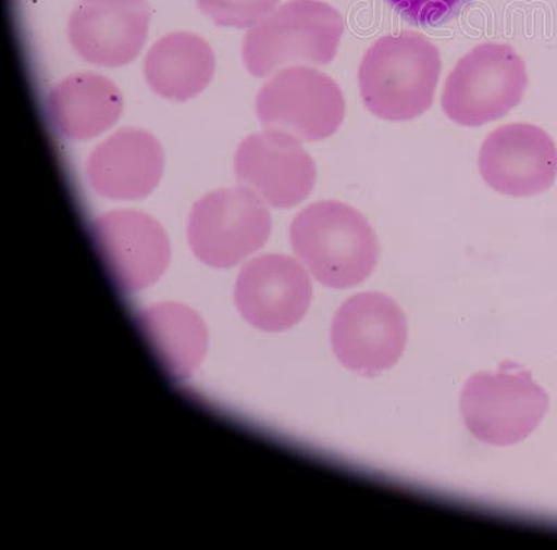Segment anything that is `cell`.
I'll list each match as a JSON object with an SVG mask.
<instances>
[{
    "instance_id": "obj_1",
    "label": "cell",
    "mask_w": 557,
    "mask_h": 550,
    "mask_svg": "<svg viewBox=\"0 0 557 550\" xmlns=\"http://www.w3.org/2000/svg\"><path fill=\"white\" fill-rule=\"evenodd\" d=\"M441 53L421 34L386 36L368 49L358 82L368 111L389 122H409L434 103Z\"/></svg>"
},
{
    "instance_id": "obj_2",
    "label": "cell",
    "mask_w": 557,
    "mask_h": 550,
    "mask_svg": "<svg viewBox=\"0 0 557 550\" xmlns=\"http://www.w3.org/2000/svg\"><path fill=\"white\" fill-rule=\"evenodd\" d=\"M290 240L315 279L332 289L362 284L380 258V242L370 222L339 201L315 202L298 213Z\"/></svg>"
},
{
    "instance_id": "obj_3",
    "label": "cell",
    "mask_w": 557,
    "mask_h": 550,
    "mask_svg": "<svg viewBox=\"0 0 557 550\" xmlns=\"http://www.w3.org/2000/svg\"><path fill=\"white\" fill-rule=\"evenodd\" d=\"M345 22L320 0H290L253 26L243 42V61L256 77L295 64L326 66L337 53Z\"/></svg>"
},
{
    "instance_id": "obj_4",
    "label": "cell",
    "mask_w": 557,
    "mask_h": 550,
    "mask_svg": "<svg viewBox=\"0 0 557 550\" xmlns=\"http://www.w3.org/2000/svg\"><path fill=\"white\" fill-rule=\"evenodd\" d=\"M460 408L474 438L510 446L534 433L548 411L549 399L529 371L506 361L495 373L475 374L466 382Z\"/></svg>"
},
{
    "instance_id": "obj_5",
    "label": "cell",
    "mask_w": 557,
    "mask_h": 550,
    "mask_svg": "<svg viewBox=\"0 0 557 550\" xmlns=\"http://www.w3.org/2000/svg\"><path fill=\"white\" fill-rule=\"evenodd\" d=\"M527 86L525 63L510 45L482 43L446 78L442 108L457 125L479 127L519 105Z\"/></svg>"
},
{
    "instance_id": "obj_6",
    "label": "cell",
    "mask_w": 557,
    "mask_h": 550,
    "mask_svg": "<svg viewBox=\"0 0 557 550\" xmlns=\"http://www.w3.org/2000/svg\"><path fill=\"white\" fill-rule=\"evenodd\" d=\"M270 211L247 187L209 192L193 207L187 237L203 264L231 267L270 239Z\"/></svg>"
},
{
    "instance_id": "obj_7",
    "label": "cell",
    "mask_w": 557,
    "mask_h": 550,
    "mask_svg": "<svg viewBox=\"0 0 557 550\" xmlns=\"http://www.w3.org/2000/svg\"><path fill=\"white\" fill-rule=\"evenodd\" d=\"M345 113V97L337 83L310 67L293 66L275 74L257 97L262 126L298 140L313 142L333 136Z\"/></svg>"
},
{
    "instance_id": "obj_8",
    "label": "cell",
    "mask_w": 557,
    "mask_h": 550,
    "mask_svg": "<svg viewBox=\"0 0 557 550\" xmlns=\"http://www.w3.org/2000/svg\"><path fill=\"white\" fill-rule=\"evenodd\" d=\"M331 341L337 360L346 368L374 376L392 368L405 351L406 316L386 295H356L337 311Z\"/></svg>"
},
{
    "instance_id": "obj_9",
    "label": "cell",
    "mask_w": 557,
    "mask_h": 550,
    "mask_svg": "<svg viewBox=\"0 0 557 550\" xmlns=\"http://www.w3.org/2000/svg\"><path fill=\"white\" fill-rule=\"evenodd\" d=\"M236 175L268 205L288 210L311 195L317 167L310 153L292 134L267 130L252 134L238 147Z\"/></svg>"
},
{
    "instance_id": "obj_10",
    "label": "cell",
    "mask_w": 557,
    "mask_h": 550,
    "mask_svg": "<svg viewBox=\"0 0 557 550\" xmlns=\"http://www.w3.org/2000/svg\"><path fill=\"white\" fill-rule=\"evenodd\" d=\"M91 236L108 274L124 291L152 285L171 260L165 230L143 212L104 213L92 223Z\"/></svg>"
},
{
    "instance_id": "obj_11",
    "label": "cell",
    "mask_w": 557,
    "mask_h": 550,
    "mask_svg": "<svg viewBox=\"0 0 557 550\" xmlns=\"http://www.w3.org/2000/svg\"><path fill=\"white\" fill-rule=\"evenodd\" d=\"M479 166L487 186L509 197L548 191L557 176V148L542 128L513 123L496 128L482 143Z\"/></svg>"
},
{
    "instance_id": "obj_12",
    "label": "cell",
    "mask_w": 557,
    "mask_h": 550,
    "mask_svg": "<svg viewBox=\"0 0 557 550\" xmlns=\"http://www.w3.org/2000/svg\"><path fill=\"white\" fill-rule=\"evenodd\" d=\"M149 20L146 0H78L70 14V42L84 61L121 67L141 52Z\"/></svg>"
},
{
    "instance_id": "obj_13",
    "label": "cell",
    "mask_w": 557,
    "mask_h": 550,
    "mask_svg": "<svg viewBox=\"0 0 557 550\" xmlns=\"http://www.w3.org/2000/svg\"><path fill=\"white\" fill-rule=\"evenodd\" d=\"M312 285L307 271L287 255L268 254L243 267L236 284V304L257 328H292L311 304Z\"/></svg>"
},
{
    "instance_id": "obj_14",
    "label": "cell",
    "mask_w": 557,
    "mask_h": 550,
    "mask_svg": "<svg viewBox=\"0 0 557 550\" xmlns=\"http://www.w3.org/2000/svg\"><path fill=\"white\" fill-rule=\"evenodd\" d=\"M165 157L161 143L147 132L124 128L92 151L87 162L89 185L109 200L133 201L156 190Z\"/></svg>"
},
{
    "instance_id": "obj_15",
    "label": "cell",
    "mask_w": 557,
    "mask_h": 550,
    "mask_svg": "<svg viewBox=\"0 0 557 550\" xmlns=\"http://www.w3.org/2000/svg\"><path fill=\"white\" fill-rule=\"evenodd\" d=\"M49 121L66 140H89L107 132L119 121L123 98L111 80L98 74H73L49 93Z\"/></svg>"
},
{
    "instance_id": "obj_16",
    "label": "cell",
    "mask_w": 557,
    "mask_h": 550,
    "mask_svg": "<svg viewBox=\"0 0 557 550\" xmlns=\"http://www.w3.org/2000/svg\"><path fill=\"white\" fill-rule=\"evenodd\" d=\"M215 54L201 37L173 33L159 39L144 63L148 86L172 101H187L211 83Z\"/></svg>"
},
{
    "instance_id": "obj_17",
    "label": "cell",
    "mask_w": 557,
    "mask_h": 550,
    "mask_svg": "<svg viewBox=\"0 0 557 550\" xmlns=\"http://www.w3.org/2000/svg\"><path fill=\"white\" fill-rule=\"evenodd\" d=\"M138 324L173 378H187L201 363L207 349V330L200 316L187 307H151L139 314Z\"/></svg>"
},
{
    "instance_id": "obj_18",
    "label": "cell",
    "mask_w": 557,
    "mask_h": 550,
    "mask_svg": "<svg viewBox=\"0 0 557 550\" xmlns=\"http://www.w3.org/2000/svg\"><path fill=\"white\" fill-rule=\"evenodd\" d=\"M278 0H197L198 9L219 27L257 26L275 10Z\"/></svg>"
},
{
    "instance_id": "obj_19",
    "label": "cell",
    "mask_w": 557,
    "mask_h": 550,
    "mask_svg": "<svg viewBox=\"0 0 557 550\" xmlns=\"http://www.w3.org/2000/svg\"><path fill=\"white\" fill-rule=\"evenodd\" d=\"M474 0H386L406 22L418 27H437L459 14Z\"/></svg>"
}]
</instances>
